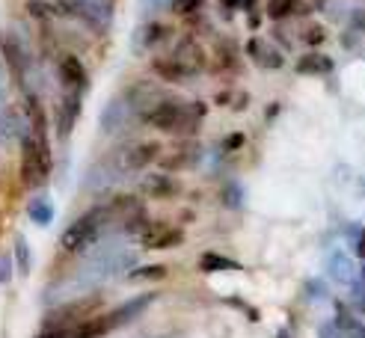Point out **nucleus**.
I'll list each match as a JSON object with an SVG mask.
<instances>
[{
    "label": "nucleus",
    "instance_id": "nucleus-1",
    "mask_svg": "<svg viewBox=\"0 0 365 338\" xmlns=\"http://www.w3.org/2000/svg\"><path fill=\"white\" fill-rule=\"evenodd\" d=\"M199 116H205V104H193V110H190V107H181L172 101H161L146 113V122L157 128V131L179 134V131H190Z\"/></svg>",
    "mask_w": 365,
    "mask_h": 338
},
{
    "label": "nucleus",
    "instance_id": "nucleus-2",
    "mask_svg": "<svg viewBox=\"0 0 365 338\" xmlns=\"http://www.w3.org/2000/svg\"><path fill=\"white\" fill-rule=\"evenodd\" d=\"M48 172H51V155H48V143L42 137L27 134L21 140V181L24 187L45 184Z\"/></svg>",
    "mask_w": 365,
    "mask_h": 338
},
{
    "label": "nucleus",
    "instance_id": "nucleus-3",
    "mask_svg": "<svg viewBox=\"0 0 365 338\" xmlns=\"http://www.w3.org/2000/svg\"><path fill=\"white\" fill-rule=\"evenodd\" d=\"M104 226H107V205L86 211L83 217H77V220L63 232V250H68V252L83 250V246L90 243Z\"/></svg>",
    "mask_w": 365,
    "mask_h": 338
},
{
    "label": "nucleus",
    "instance_id": "nucleus-4",
    "mask_svg": "<svg viewBox=\"0 0 365 338\" xmlns=\"http://www.w3.org/2000/svg\"><path fill=\"white\" fill-rule=\"evenodd\" d=\"M0 51H3V59H6L9 72H12V74L18 77V81L24 83V77H27V68H30V59H27V54H24L21 42H18L15 36L3 33V36H0Z\"/></svg>",
    "mask_w": 365,
    "mask_h": 338
},
{
    "label": "nucleus",
    "instance_id": "nucleus-5",
    "mask_svg": "<svg viewBox=\"0 0 365 338\" xmlns=\"http://www.w3.org/2000/svg\"><path fill=\"white\" fill-rule=\"evenodd\" d=\"M157 152H161V146L157 143H140V146L128 148V152H116V155H119V163L128 172V169H143L146 163H152L157 157Z\"/></svg>",
    "mask_w": 365,
    "mask_h": 338
},
{
    "label": "nucleus",
    "instance_id": "nucleus-6",
    "mask_svg": "<svg viewBox=\"0 0 365 338\" xmlns=\"http://www.w3.org/2000/svg\"><path fill=\"white\" fill-rule=\"evenodd\" d=\"M77 110H81V95H77V89H68L66 101L57 107V134H60L63 140L72 134V125H75V119H77Z\"/></svg>",
    "mask_w": 365,
    "mask_h": 338
},
{
    "label": "nucleus",
    "instance_id": "nucleus-7",
    "mask_svg": "<svg viewBox=\"0 0 365 338\" xmlns=\"http://www.w3.org/2000/svg\"><path fill=\"white\" fill-rule=\"evenodd\" d=\"M152 300H155V294H140V297H134V300L122 303L119 309H113L110 315H107V321H110V330H116V326H122V324H128V321H134V317L140 315Z\"/></svg>",
    "mask_w": 365,
    "mask_h": 338
},
{
    "label": "nucleus",
    "instance_id": "nucleus-8",
    "mask_svg": "<svg viewBox=\"0 0 365 338\" xmlns=\"http://www.w3.org/2000/svg\"><path fill=\"white\" fill-rule=\"evenodd\" d=\"M60 77H63V83L68 89H81L86 83V72H83V63L77 57H63L60 59Z\"/></svg>",
    "mask_w": 365,
    "mask_h": 338
},
{
    "label": "nucleus",
    "instance_id": "nucleus-9",
    "mask_svg": "<svg viewBox=\"0 0 365 338\" xmlns=\"http://www.w3.org/2000/svg\"><path fill=\"white\" fill-rule=\"evenodd\" d=\"M90 306L92 303H83V300H77V303H72V306H66V309H57V312H51L48 315V326H54V324H81L83 317H86V312H90Z\"/></svg>",
    "mask_w": 365,
    "mask_h": 338
},
{
    "label": "nucleus",
    "instance_id": "nucleus-10",
    "mask_svg": "<svg viewBox=\"0 0 365 338\" xmlns=\"http://www.w3.org/2000/svg\"><path fill=\"white\" fill-rule=\"evenodd\" d=\"M104 332H110V321H107V315H101V317H83V321L77 324L72 332H68V338H98V335H104Z\"/></svg>",
    "mask_w": 365,
    "mask_h": 338
},
{
    "label": "nucleus",
    "instance_id": "nucleus-11",
    "mask_svg": "<svg viewBox=\"0 0 365 338\" xmlns=\"http://www.w3.org/2000/svg\"><path fill=\"white\" fill-rule=\"evenodd\" d=\"M122 122H125V107H122V101H110L104 107V113H101V131L104 134H116L122 128Z\"/></svg>",
    "mask_w": 365,
    "mask_h": 338
},
{
    "label": "nucleus",
    "instance_id": "nucleus-12",
    "mask_svg": "<svg viewBox=\"0 0 365 338\" xmlns=\"http://www.w3.org/2000/svg\"><path fill=\"white\" fill-rule=\"evenodd\" d=\"M172 59H179L181 66H187L190 72H196V68L202 66V51L193 45V39H184V42L175 48V57H172Z\"/></svg>",
    "mask_w": 365,
    "mask_h": 338
},
{
    "label": "nucleus",
    "instance_id": "nucleus-13",
    "mask_svg": "<svg viewBox=\"0 0 365 338\" xmlns=\"http://www.w3.org/2000/svg\"><path fill=\"white\" fill-rule=\"evenodd\" d=\"M0 128L6 131V137H12V134H15L18 140H24V137L30 134V131H27V125H24V119H21V113H18L15 107H9V110H6L3 116H0Z\"/></svg>",
    "mask_w": 365,
    "mask_h": 338
},
{
    "label": "nucleus",
    "instance_id": "nucleus-14",
    "mask_svg": "<svg viewBox=\"0 0 365 338\" xmlns=\"http://www.w3.org/2000/svg\"><path fill=\"white\" fill-rule=\"evenodd\" d=\"M152 68H155V72L164 77V81H179V77L190 74V68H187V66H181L179 59H155V63H152Z\"/></svg>",
    "mask_w": 365,
    "mask_h": 338
},
{
    "label": "nucleus",
    "instance_id": "nucleus-15",
    "mask_svg": "<svg viewBox=\"0 0 365 338\" xmlns=\"http://www.w3.org/2000/svg\"><path fill=\"white\" fill-rule=\"evenodd\" d=\"M330 68H333L330 57H321V54H309V57H303L297 63L300 74H324V72H330Z\"/></svg>",
    "mask_w": 365,
    "mask_h": 338
},
{
    "label": "nucleus",
    "instance_id": "nucleus-16",
    "mask_svg": "<svg viewBox=\"0 0 365 338\" xmlns=\"http://www.w3.org/2000/svg\"><path fill=\"white\" fill-rule=\"evenodd\" d=\"M27 214H30V220L36 226H51L54 220V211H51V202L42 196V199H33L30 205H27Z\"/></svg>",
    "mask_w": 365,
    "mask_h": 338
},
{
    "label": "nucleus",
    "instance_id": "nucleus-17",
    "mask_svg": "<svg viewBox=\"0 0 365 338\" xmlns=\"http://www.w3.org/2000/svg\"><path fill=\"white\" fill-rule=\"evenodd\" d=\"M199 267L202 270H238V261H232V258H223V255H214V252H205L199 258Z\"/></svg>",
    "mask_w": 365,
    "mask_h": 338
},
{
    "label": "nucleus",
    "instance_id": "nucleus-18",
    "mask_svg": "<svg viewBox=\"0 0 365 338\" xmlns=\"http://www.w3.org/2000/svg\"><path fill=\"white\" fill-rule=\"evenodd\" d=\"M143 190L149 196H170V193H175V187H172L170 178L152 175V178H146V181H143Z\"/></svg>",
    "mask_w": 365,
    "mask_h": 338
},
{
    "label": "nucleus",
    "instance_id": "nucleus-19",
    "mask_svg": "<svg viewBox=\"0 0 365 338\" xmlns=\"http://www.w3.org/2000/svg\"><path fill=\"white\" fill-rule=\"evenodd\" d=\"M15 261H18V273L21 276L30 273V246H27L24 235H15Z\"/></svg>",
    "mask_w": 365,
    "mask_h": 338
},
{
    "label": "nucleus",
    "instance_id": "nucleus-20",
    "mask_svg": "<svg viewBox=\"0 0 365 338\" xmlns=\"http://www.w3.org/2000/svg\"><path fill=\"white\" fill-rule=\"evenodd\" d=\"M170 33V30H166L164 24H149V27H143L140 33V39H137V48H146V45H155V42H161V39Z\"/></svg>",
    "mask_w": 365,
    "mask_h": 338
},
{
    "label": "nucleus",
    "instance_id": "nucleus-21",
    "mask_svg": "<svg viewBox=\"0 0 365 338\" xmlns=\"http://www.w3.org/2000/svg\"><path fill=\"white\" fill-rule=\"evenodd\" d=\"M166 276V267L164 264H149V267H137V270L128 273V279L137 282V279H164Z\"/></svg>",
    "mask_w": 365,
    "mask_h": 338
},
{
    "label": "nucleus",
    "instance_id": "nucleus-22",
    "mask_svg": "<svg viewBox=\"0 0 365 338\" xmlns=\"http://www.w3.org/2000/svg\"><path fill=\"white\" fill-rule=\"evenodd\" d=\"M193 152H196V146L190 143V146H184V148H179V157H166L164 161V166H170V169H181V166H190L193 163Z\"/></svg>",
    "mask_w": 365,
    "mask_h": 338
},
{
    "label": "nucleus",
    "instance_id": "nucleus-23",
    "mask_svg": "<svg viewBox=\"0 0 365 338\" xmlns=\"http://www.w3.org/2000/svg\"><path fill=\"white\" fill-rule=\"evenodd\" d=\"M297 9V0H268V15L270 18H285Z\"/></svg>",
    "mask_w": 365,
    "mask_h": 338
},
{
    "label": "nucleus",
    "instance_id": "nucleus-24",
    "mask_svg": "<svg viewBox=\"0 0 365 338\" xmlns=\"http://www.w3.org/2000/svg\"><path fill=\"white\" fill-rule=\"evenodd\" d=\"M27 12H30L33 18H51V15L60 12V9L51 6V3H45V0H27Z\"/></svg>",
    "mask_w": 365,
    "mask_h": 338
},
{
    "label": "nucleus",
    "instance_id": "nucleus-25",
    "mask_svg": "<svg viewBox=\"0 0 365 338\" xmlns=\"http://www.w3.org/2000/svg\"><path fill=\"white\" fill-rule=\"evenodd\" d=\"M199 3L202 0H172V12L175 15H190V12L199 9Z\"/></svg>",
    "mask_w": 365,
    "mask_h": 338
},
{
    "label": "nucleus",
    "instance_id": "nucleus-26",
    "mask_svg": "<svg viewBox=\"0 0 365 338\" xmlns=\"http://www.w3.org/2000/svg\"><path fill=\"white\" fill-rule=\"evenodd\" d=\"M303 39H306L309 45H321V42H324V27H318V24H315V27H306Z\"/></svg>",
    "mask_w": 365,
    "mask_h": 338
},
{
    "label": "nucleus",
    "instance_id": "nucleus-27",
    "mask_svg": "<svg viewBox=\"0 0 365 338\" xmlns=\"http://www.w3.org/2000/svg\"><path fill=\"white\" fill-rule=\"evenodd\" d=\"M166 6V0H140V12L149 15V12H161Z\"/></svg>",
    "mask_w": 365,
    "mask_h": 338
},
{
    "label": "nucleus",
    "instance_id": "nucleus-28",
    "mask_svg": "<svg viewBox=\"0 0 365 338\" xmlns=\"http://www.w3.org/2000/svg\"><path fill=\"white\" fill-rule=\"evenodd\" d=\"M333 270H335V279H351V264L342 261V258L333 261Z\"/></svg>",
    "mask_w": 365,
    "mask_h": 338
},
{
    "label": "nucleus",
    "instance_id": "nucleus-29",
    "mask_svg": "<svg viewBox=\"0 0 365 338\" xmlns=\"http://www.w3.org/2000/svg\"><path fill=\"white\" fill-rule=\"evenodd\" d=\"M9 273H12V261H9L6 255H0V282H6Z\"/></svg>",
    "mask_w": 365,
    "mask_h": 338
},
{
    "label": "nucleus",
    "instance_id": "nucleus-30",
    "mask_svg": "<svg viewBox=\"0 0 365 338\" xmlns=\"http://www.w3.org/2000/svg\"><path fill=\"white\" fill-rule=\"evenodd\" d=\"M39 338H68V335H66L63 330H60V332H57V330H45V332L39 335Z\"/></svg>",
    "mask_w": 365,
    "mask_h": 338
},
{
    "label": "nucleus",
    "instance_id": "nucleus-31",
    "mask_svg": "<svg viewBox=\"0 0 365 338\" xmlns=\"http://www.w3.org/2000/svg\"><path fill=\"white\" fill-rule=\"evenodd\" d=\"M244 143V137H232V140H229V148H238Z\"/></svg>",
    "mask_w": 365,
    "mask_h": 338
},
{
    "label": "nucleus",
    "instance_id": "nucleus-32",
    "mask_svg": "<svg viewBox=\"0 0 365 338\" xmlns=\"http://www.w3.org/2000/svg\"><path fill=\"white\" fill-rule=\"evenodd\" d=\"M241 0H223V6H238Z\"/></svg>",
    "mask_w": 365,
    "mask_h": 338
}]
</instances>
